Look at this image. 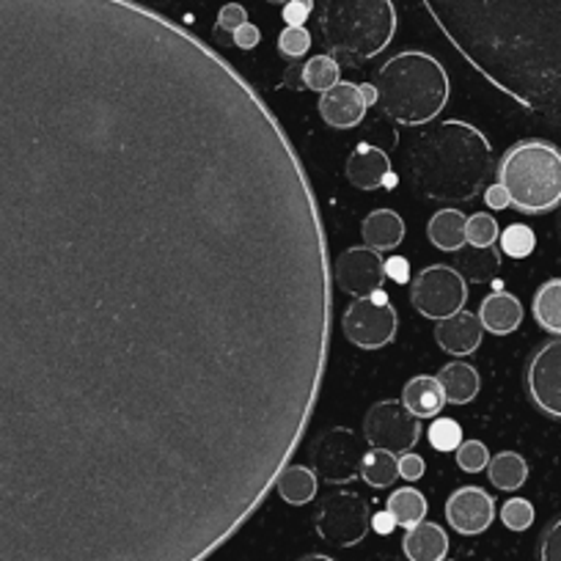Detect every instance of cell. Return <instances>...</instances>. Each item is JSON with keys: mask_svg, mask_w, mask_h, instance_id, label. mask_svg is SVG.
Masks as SVG:
<instances>
[{"mask_svg": "<svg viewBox=\"0 0 561 561\" xmlns=\"http://www.w3.org/2000/svg\"><path fill=\"white\" fill-rule=\"evenodd\" d=\"M369 105L360 96V89L355 83L339 80L333 89L322 91L320 96V116L328 127L333 129H353L364 122Z\"/></svg>", "mask_w": 561, "mask_h": 561, "instance_id": "obj_15", "label": "cell"}, {"mask_svg": "<svg viewBox=\"0 0 561 561\" xmlns=\"http://www.w3.org/2000/svg\"><path fill=\"white\" fill-rule=\"evenodd\" d=\"M488 477L493 482L495 490H504V493H512V490H520L528 479V462L526 457H520L517 451H501V455L490 457L488 462Z\"/></svg>", "mask_w": 561, "mask_h": 561, "instance_id": "obj_26", "label": "cell"}, {"mask_svg": "<svg viewBox=\"0 0 561 561\" xmlns=\"http://www.w3.org/2000/svg\"><path fill=\"white\" fill-rule=\"evenodd\" d=\"M242 23H248V14L240 3H226L218 12V23H215V36L220 42H231V34L240 28Z\"/></svg>", "mask_w": 561, "mask_h": 561, "instance_id": "obj_37", "label": "cell"}, {"mask_svg": "<svg viewBox=\"0 0 561 561\" xmlns=\"http://www.w3.org/2000/svg\"><path fill=\"white\" fill-rule=\"evenodd\" d=\"M526 391L534 408L561 421V336L545 342L526 366Z\"/></svg>", "mask_w": 561, "mask_h": 561, "instance_id": "obj_12", "label": "cell"}, {"mask_svg": "<svg viewBox=\"0 0 561 561\" xmlns=\"http://www.w3.org/2000/svg\"><path fill=\"white\" fill-rule=\"evenodd\" d=\"M377 105L402 127H421L440 116L449 102V75L430 53L404 50L388 58L375 78Z\"/></svg>", "mask_w": 561, "mask_h": 561, "instance_id": "obj_4", "label": "cell"}, {"mask_svg": "<svg viewBox=\"0 0 561 561\" xmlns=\"http://www.w3.org/2000/svg\"><path fill=\"white\" fill-rule=\"evenodd\" d=\"M495 174L517 213L545 215L561 207V149L550 140H517Z\"/></svg>", "mask_w": 561, "mask_h": 561, "instance_id": "obj_5", "label": "cell"}, {"mask_svg": "<svg viewBox=\"0 0 561 561\" xmlns=\"http://www.w3.org/2000/svg\"><path fill=\"white\" fill-rule=\"evenodd\" d=\"M466 237H468V245H477V248L495 245L501 237L499 220H495L493 215H484V213L471 215L466 224Z\"/></svg>", "mask_w": 561, "mask_h": 561, "instance_id": "obj_32", "label": "cell"}, {"mask_svg": "<svg viewBox=\"0 0 561 561\" xmlns=\"http://www.w3.org/2000/svg\"><path fill=\"white\" fill-rule=\"evenodd\" d=\"M402 553L408 561H446L449 553V537L438 523L421 520L419 526L408 528L402 539Z\"/></svg>", "mask_w": 561, "mask_h": 561, "instance_id": "obj_18", "label": "cell"}, {"mask_svg": "<svg viewBox=\"0 0 561 561\" xmlns=\"http://www.w3.org/2000/svg\"><path fill=\"white\" fill-rule=\"evenodd\" d=\"M408 171L415 193L430 202H471L493 171V147L482 129L449 118L413 140Z\"/></svg>", "mask_w": 561, "mask_h": 561, "instance_id": "obj_3", "label": "cell"}, {"mask_svg": "<svg viewBox=\"0 0 561 561\" xmlns=\"http://www.w3.org/2000/svg\"><path fill=\"white\" fill-rule=\"evenodd\" d=\"M402 404L415 419H438V413H444L446 408V397L435 377L419 375L404 386Z\"/></svg>", "mask_w": 561, "mask_h": 561, "instance_id": "obj_21", "label": "cell"}, {"mask_svg": "<svg viewBox=\"0 0 561 561\" xmlns=\"http://www.w3.org/2000/svg\"><path fill=\"white\" fill-rule=\"evenodd\" d=\"M314 12V0H287L284 3V23L304 25Z\"/></svg>", "mask_w": 561, "mask_h": 561, "instance_id": "obj_39", "label": "cell"}, {"mask_svg": "<svg viewBox=\"0 0 561 561\" xmlns=\"http://www.w3.org/2000/svg\"><path fill=\"white\" fill-rule=\"evenodd\" d=\"M531 314L542 331L561 336V278L545 280L542 287L534 293Z\"/></svg>", "mask_w": 561, "mask_h": 561, "instance_id": "obj_27", "label": "cell"}, {"mask_svg": "<svg viewBox=\"0 0 561 561\" xmlns=\"http://www.w3.org/2000/svg\"><path fill=\"white\" fill-rule=\"evenodd\" d=\"M499 242L501 253H506V256L512 259H526L528 253H534V248H537V237H534V231L528 229L526 224L506 226V229L501 231Z\"/></svg>", "mask_w": 561, "mask_h": 561, "instance_id": "obj_31", "label": "cell"}, {"mask_svg": "<svg viewBox=\"0 0 561 561\" xmlns=\"http://www.w3.org/2000/svg\"><path fill=\"white\" fill-rule=\"evenodd\" d=\"M364 438L371 449L404 455L421 438V419H415L402 399H382L371 404L364 419Z\"/></svg>", "mask_w": 561, "mask_h": 561, "instance_id": "obj_9", "label": "cell"}, {"mask_svg": "<svg viewBox=\"0 0 561 561\" xmlns=\"http://www.w3.org/2000/svg\"><path fill=\"white\" fill-rule=\"evenodd\" d=\"M421 3L493 89L561 129V0Z\"/></svg>", "mask_w": 561, "mask_h": 561, "instance_id": "obj_2", "label": "cell"}, {"mask_svg": "<svg viewBox=\"0 0 561 561\" xmlns=\"http://www.w3.org/2000/svg\"><path fill=\"white\" fill-rule=\"evenodd\" d=\"M358 89H360V96H364L366 105H377V89H375V83L358 85Z\"/></svg>", "mask_w": 561, "mask_h": 561, "instance_id": "obj_46", "label": "cell"}, {"mask_svg": "<svg viewBox=\"0 0 561 561\" xmlns=\"http://www.w3.org/2000/svg\"><path fill=\"white\" fill-rule=\"evenodd\" d=\"M410 304L421 317L440 322L466 309L468 284L449 264H430L415 275L410 287Z\"/></svg>", "mask_w": 561, "mask_h": 561, "instance_id": "obj_7", "label": "cell"}, {"mask_svg": "<svg viewBox=\"0 0 561 561\" xmlns=\"http://www.w3.org/2000/svg\"><path fill=\"white\" fill-rule=\"evenodd\" d=\"M371 528H375L377 534H382V537H388V534L397 528V520L391 517V512H377V515H371Z\"/></svg>", "mask_w": 561, "mask_h": 561, "instance_id": "obj_45", "label": "cell"}, {"mask_svg": "<svg viewBox=\"0 0 561 561\" xmlns=\"http://www.w3.org/2000/svg\"><path fill=\"white\" fill-rule=\"evenodd\" d=\"M479 322L484 331L495 333V336H510L520 328L523 322V304L510 293H493L482 300L479 306Z\"/></svg>", "mask_w": 561, "mask_h": 561, "instance_id": "obj_19", "label": "cell"}, {"mask_svg": "<svg viewBox=\"0 0 561 561\" xmlns=\"http://www.w3.org/2000/svg\"><path fill=\"white\" fill-rule=\"evenodd\" d=\"M342 80V67L333 56H311L304 61V83L306 91H328Z\"/></svg>", "mask_w": 561, "mask_h": 561, "instance_id": "obj_30", "label": "cell"}, {"mask_svg": "<svg viewBox=\"0 0 561 561\" xmlns=\"http://www.w3.org/2000/svg\"><path fill=\"white\" fill-rule=\"evenodd\" d=\"M466 224L468 218L460 209H440V213H435L427 224L430 242H433L438 251L457 253L462 245H468Z\"/></svg>", "mask_w": 561, "mask_h": 561, "instance_id": "obj_24", "label": "cell"}, {"mask_svg": "<svg viewBox=\"0 0 561 561\" xmlns=\"http://www.w3.org/2000/svg\"><path fill=\"white\" fill-rule=\"evenodd\" d=\"M484 204H488L490 209H506L510 207V196H506L504 187L495 182V185H490L488 191H484Z\"/></svg>", "mask_w": 561, "mask_h": 561, "instance_id": "obj_43", "label": "cell"}, {"mask_svg": "<svg viewBox=\"0 0 561 561\" xmlns=\"http://www.w3.org/2000/svg\"><path fill=\"white\" fill-rule=\"evenodd\" d=\"M501 523H504L510 531H526L534 523V506L526 499H510L501 506Z\"/></svg>", "mask_w": 561, "mask_h": 561, "instance_id": "obj_36", "label": "cell"}, {"mask_svg": "<svg viewBox=\"0 0 561 561\" xmlns=\"http://www.w3.org/2000/svg\"><path fill=\"white\" fill-rule=\"evenodd\" d=\"M314 528L325 542L336 548H353L364 542L371 528L369 504L358 493H333L322 501Z\"/></svg>", "mask_w": 561, "mask_h": 561, "instance_id": "obj_10", "label": "cell"}, {"mask_svg": "<svg viewBox=\"0 0 561 561\" xmlns=\"http://www.w3.org/2000/svg\"><path fill=\"white\" fill-rule=\"evenodd\" d=\"M278 50L280 56H287L289 61H298L306 53L311 50V34L304 25H287L278 36Z\"/></svg>", "mask_w": 561, "mask_h": 561, "instance_id": "obj_33", "label": "cell"}, {"mask_svg": "<svg viewBox=\"0 0 561 561\" xmlns=\"http://www.w3.org/2000/svg\"><path fill=\"white\" fill-rule=\"evenodd\" d=\"M539 561H561V517H556L539 539Z\"/></svg>", "mask_w": 561, "mask_h": 561, "instance_id": "obj_38", "label": "cell"}, {"mask_svg": "<svg viewBox=\"0 0 561 561\" xmlns=\"http://www.w3.org/2000/svg\"><path fill=\"white\" fill-rule=\"evenodd\" d=\"M333 284L350 298H371L386 284L382 256L375 248H350L333 259Z\"/></svg>", "mask_w": 561, "mask_h": 561, "instance_id": "obj_13", "label": "cell"}, {"mask_svg": "<svg viewBox=\"0 0 561 561\" xmlns=\"http://www.w3.org/2000/svg\"><path fill=\"white\" fill-rule=\"evenodd\" d=\"M284 83L289 85V89L295 91H306V83H304V64L300 61H293V67L284 72Z\"/></svg>", "mask_w": 561, "mask_h": 561, "instance_id": "obj_44", "label": "cell"}, {"mask_svg": "<svg viewBox=\"0 0 561 561\" xmlns=\"http://www.w3.org/2000/svg\"><path fill=\"white\" fill-rule=\"evenodd\" d=\"M298 561H336V559H331V556H325V553H309Z\"/></svg>", "mask_w": 561, "mask_h": 561, "instance_id": "obj_47", "label": "cell"}, {"mask_svg": "<svg viewBox=\"0 0 561 561\" xmlns=\"http://www.w3.org/2000/svg\"><path fill=\"white\" fill-rule=\"evenodd\" d=\"M482 322L471 311H457L455 317H446L435 325V342L440 350L451 355H471L477 353L479 344H482Z\"/></svg>", "mask_w": 561, "mask_h": 561, "instance_id": "obj_16", "label": "cell"}, {"mask_svg": "<svg viewBox=\"0 0 561 561\" xmlns=\"http://www.w3.org/2000/svg\"><path fill=\"white\" fill-rule=\"evenodd\" d=\"M424 471H427L424 457L413 455V451H404V455L399 457V477L408 479V482H419V479L424 477Z\"/></svg>", "mask_w": 561, "mask_h": 561, "instance_id": "obj_40", "label": "cell"}, {"mask_svg": "<svg viewBox=\"0 0 561 561\" xmlns=\"http://www.w3.org/2000/svg\"><path fill=\"white\" fill-rule=\"evenodd\" d=\"M435 380L440 382V391H444L446 402L449 404H468L477 399L479 386V371L473 369L471 364H462V360H455V364H446L444 369L435 375Z\"/></svg>", "mask_w": 561, "mask_h": 561, "instance_id": "obj_23", "label": "cell"}, {"mask_svg": "<svg viewBox=\"0 0 561 561\" xmlns=\"http://www.w3.org/2000/svg\"><path fill=\"white\" fill-rule=\"evenodd\" d=\"M320 31L331 53L369 61L393 42L397 9L391 0H325Z\"/></svg>", "mask_w": 561, "mask_h": 561, "instance_id": "obj_6", "label": "cell"}, {"mask_svg": "<svg viewBox=\"0 0 561 561\" xmlns=\"http://www.w3.org/2000/svg\"><path fill=\"white\" fill-rule=\"evenodd\" d=\"M446 523L462 537H479L495 520V499L482 488H460L449 495L444 506Z\"/></svg>", "mask_w": 561, "mask_h": 561, "instance_id": "obj_14", "label": "cell"}, {"mask_svg": "<svg viewBox=\"0 0 561 561\" xmlns=\"http://www.w3.org/2000/svg\"><path fill=\"white\" fill-rule=\"evenodd\" d=\"M360 237L366 248L375 251H393L404 240V220L393 209H375L360 224Z\"/></svg>", "mask_w": 561, "mask_h": 561, "instance_id": "obj_22", "label": "cell"}, {"mask_svg": "<svg viewBox=\"0 0 561 561\" xmlns=\"http://www.w3.org/2000/svg\"><path fill=\"white\" fill-rule=\"evenodd\" d=\"M430 444L438 451H455L462 444V430L457 421L451 419H435L430 427Z\"/></svg>", "mask_w": 561, "mask_h": 561, "instance_id": "obj_34", "label": "cell"}, {"mask_svg": "<svg viewBox=\"0 0 561 561\" xmlns=\"http://www.w3.org/2000/svg\"><path fill=\"white\" fill-rule=\"evenodd\" d=\"M457 273L466 278V284H493L501 270V251L495 245L477 248L462 245L457 251Z\"/></svg>", "mask_w": 561, "mask_h": 561, "instance_id": "obj_20", "label": "cell"}, {"mask_svg": "<svg viewBox=\"0 0 561 561\" xmlns=\"http://www.w3.org/2000/svg\"><path fill=\"white\" fill-rule=\"evenodd\" d=\"M388 512H391V517L397 520V526L402 528H413L419 526L424 517H427V499H424V493H419L415 488H402L397 490V493H391V499H388Z\"/></svg>", "mask_w": 561, "mask_h": 561, "instance_id": "obj_29", "label": "cell"}, {"mask_svg": "<svg viewBox=\"0 0 561 561\" xmlns=\"http://www.w3.org/2000/svg\"><path fill=\"white\" fill-rule=\"evenodd\" d=\"M259 42H262V31H259L253 23H242L240 28L231 34V45L240 47V50H253Z\"/></svg>", "mask_w": 561, "mask_h": 561, "instance_id": "obj_41", "label": "cell"}, {"mask_svg": "<svg viewBox=\"0 0 561 561\" xmlns=\"http://www.w3.org/2000/svg\"><path fill=\"white\" fill-rule=\"evenodd\" d=\"M364 444L358 435L347 427H333L317 435L311 462L317 479L328 484H347L360 477V460H364Z\"/></svg>", "mask_w": 561, "mask_h": 561, "instance_id": "obj_11", "label": "cell"}, {"mask_svg": "<svg viewBox=\"0 0 561 561\" xmlns=\"http://www.w3.org/2000/svg\"><path fill=\"white\" fill-rule=\"evenodd\" d=\"M360 479L375 490L391 488L399 479V457L391 451L369 449L360 460Z\"/></svg>", "mask_w": 561, "mask_h": 561, "instance_id": "obj_28", "label": "cell"}, {"mask_svg": "<svg viewBox=\"0 0 561 561\" xmlns=\"http://www.w3.org/2000/svg\"><path fill=\"white\" fill-rule=\"evenodd\" d=\"M397 309L388 304V295L382 289L371 298H355L342 314L344 336L360 350L388 347L397 336Z\"/></svg>", "mask_w": 561, "mask_h": 561, "instance_id": "obj_8", "label": "cell"}, {"mask_svg": "<svg viewBox=\"0 0 561 561\" xmlns=\"http://www.w3.org/2000/svg\"><path fill=\"white\" fill-rule=\"evenodd\" d=\"M455 451H457V466H460V471L479 473L488 468L490 451L482 440H462Z\"/></svg>", "mask_w": 561, "mask_h": 561, "instance_id": "obj_35", "label": "cell"}, {"mask_svg": "<svg viewBox=\"0 0 561 561\" xmlns=\"http://www.w3.org/2000/svg\"><path fill=\"white\" fill-rule=\"evenodd\" d=\"M275 493L293 506H304L309 501H314L317 495V473L306 466H293L289 462L280 477L275 479Z\"/></svg>", "mask_w": 561, "mask_h": 561, "instance_id": "obj_25", "label": "cell"}, {"mask_svg": "<svg viewBox=\"0 0 561 561\" xmlns=\"http://www.w3.org/2000/svg\"><path fill=\"white\" fill-rule=\"evenodd\" d=\"M267 3H287V0H267Z\"/></svg>", "mask_w": 561, "mask_h": 561, "instance_id": "obj_48", "label": "cell"}, {"mask_svg": "<svg viewBox=\"0 0 561 561\" xmlns=\"http://www.w3.org/2000/svg\"><path fill=\"white\" fill-rule=\"evenodd\" d=\"M333 259L264 96L135 0H0V561H207L304 444Z\"/></svg>", "mask_w": 561, "mask_h": 561, "instance_id": "obj_1", "label": "cell"}, {"mask_svg": "<svg viewBox=\"0 0 561 561\" xmlns=\"http://www.w3.org/2000/svg\"><path fill=\"white\" fill-rule=\"evenodd\" d=\"M391 174V160L380 147L360 144L347 160V180L358 191H377L382 187L386 176Z\"/></svg>", "mask_w": 561, "mask_h": 561, "instance_id": "obj_17", "label": "cell"}, {"mask_svg": "<svg viewBox=\"0 0 561 561\" xmlns=\"http://www.w3.org/2000/svg\"><path fill=\"white\" fill-rule=\"evenodd\" d=\"M382 273H386V278L397 280V284H408V280H410L408 259H402V256L382 259Z\"/></svg>", "mask_w": 561, "mask_h": 561, "instance_id": "obj_42", "label": "cell"}]
</instances>
